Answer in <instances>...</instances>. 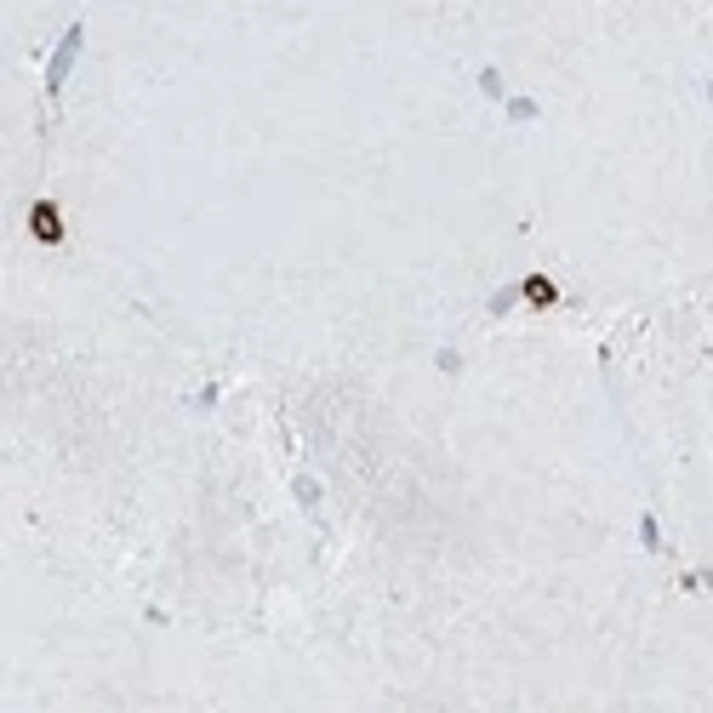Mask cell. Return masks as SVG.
Instances as JSON below:
<instances>
[{
  "instance_id": "cell-3",
  "label": "cell",
  "mask_w": 713,
  "mask_h": 713,
  "mask_svg": "<svg viewBox=\"0 0 713 713\" xmlns=\"http://www.w3.org/2000/svg\"><path fill=\"white\" fill-rule=\"evenodd\" d=\"M525 297H537V303H554V285H548V280H525Z\"/></svg>"
},
{
  "instance_id": "cell-1",
  "label": "cell",
  "mask_w": 713,
  "mask_h": 713,
  "mask_svg": "<svg viewBox=\"0 0 713 713\" xmlns=\"http://www.w3.org/2000/svg\"><path fill=\"white\" fill-rule=\"evenodd\" d=\"M80 46H86V29H80V23H68V29H63V46L52 52V63H46V86H52V92H63V80H68V68H75V58H80Z\"/></svg>"
},
{
  "instance_id": "cell-2",
  "label": "cell",
  "mask_w": 713,
  "mask_h": 713,
  "mask_svg": "<svg viewBox=\"0 0 713 713\" xmlns=\"http://www.w3.org/2000/svg\"><path fill=\"white\" fill-rule=\"evenodd\" d=\"M29 228H35V240L58 245V240H63V217H58V205H52V200H35V205H29Z\"/></svg>"
}]
</instances>
